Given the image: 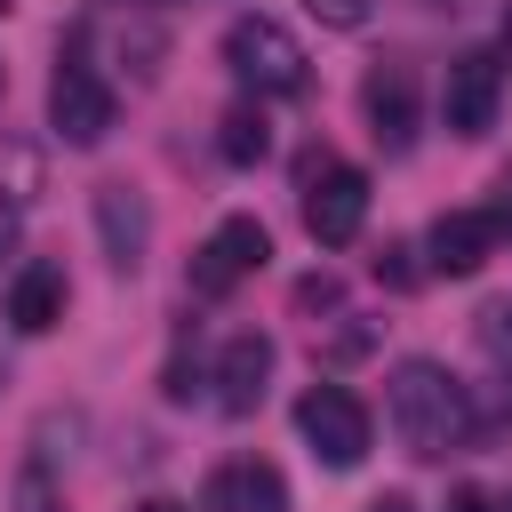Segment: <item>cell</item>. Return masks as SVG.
<instances>
[{
  "label": "cell",
  "mask_w": 512,
  "mask_h": 512,
  "mask_svg": "<svg viewBox=\"0 0 512 512\" xmlns=\"http://www.w3.org/2000/svg\"><path fill=\"white\" fill-rule=\"evenodd\" d=\"M376 280H384V288H416V280H424V272H416V248H408V240H384V248H376Z\"/></svg>",
  "instance_id": "cell-17"
},
{
  "label": "cell",
  "mask_w": 512,
  "mask_h": 512,
  "mask_svg": "<svg viewBox=\"0 0 512 512\" xmlns=\"http://www.w3.org/2000/svg\"><path fill=\"white\" fill-rule=\"evenodd\" d=\"M504 48H512V8H504Z\"/></svg>",
  "instance_id": "cell-25"
},
{
  "label": "cell",
  "mask_w": 512,
  "mask_h": 512,
  "mask_svg": "<svg viewBox=\"0 0 512 512\" xmlns=\"http://www.w3.org/2000/svg\"><path fill=\"white\" fill-rule=\"evenodd\" d=\"M360 112H368V136L384 152H408L416 144V72L408 64H376L360 80Z\"/></svg>",
  "instance_id": "cell-10"
},
{
  "label": "cell",
  "mask_w": 512,
  "mask_h": 512,
  "mask_svg": "<svg viewBox=\"0 0 512 512\" xmlns=\"http://www.w3.org/2000/svg\"><path fill=\"white\" fill-rule=\"evenodd\" d=\"M64 304H72V288H64L56 264H24V272L8 280V320H16L24 336H48V328L64 320Z\"/></svg>",
  "instance_id": "cell-13"
},
{
  "label": "cell",
  "mask_w": 512,
  "mask_h": 512,
  "mask_svg": "<svg viewBox=\"0 0 512 512\" xmlns=\"http://www.w3.org/2000/svg\"><path fill=\"white\" fill-rule=\"evenodd\" d=\"M224 64H232V80L256 88V96H304V80H312L304 40H296L288 24H272V16H232Z\"/></svg>",
  "instance_id": "cell-2"
},
{
  "label": "cell",
  "mask_w": 512,
  "mask_h": 512,
  "mask_svg": "<svg viewBox=\"0 0 512 512\" xmlns=\"http://www.w3.org/2000/svg\"><path fill=\"white\" fill-rule=\"evenodd\" d=\"M112 120H120V96H112L88 64H72V56H64V64H56V80H48V128H56L64 144H80V152H88V144H104V136H112Z\"/></svg>",
  "instance_id": "cell-5"
},
{
  "label": "cell",
  "mask_w": 512,
  "mask_h": 512,
  "mask_svg": "<svg viewBox=\"0 0 512 512\" xmlns=\"http://www.w3.org/2000/svg\"><path fill=\"white\" fill-rule=\"evenodd\" d=\"M368 512H416V504H408V496H400V488H384V496H376V504H368Z\"/></svg>",
  "instance_id": "cell-21"
},
{
  "label": "cell",
  "mask_w": 512,
  "mask_h": 512,
  "mask_svg": "<svg viewBox=\"0 0 512 512\" xmlns=\"http://www.w3.org/2000/svg\"><path fill=\"white\" fill-rule=\"evenodd\" d=\"M120 8H128V0H120ZM136 8H152V0H136Z\"/></svg>",
  "instance_id": "cell-26"
},
{
  "label": "cell",
  "mask_w": 512,
  "mask_h": 512,
  "mask_svg": "<svg viewBox=\"0 0 512 512\" xmlns=\"http://www.w3.org/2000/svg\"><path fill=\"white\" fill-rule=\"evenodd\" d=\"M424 8H448V16H464V8H472V0H424Z\"/></svg>",
  "instance_id": "cell-24"
},
{
  "label": "cell",
  "mask_w": 512,
  "mask_h": 512,
  "mask_svg": "<svg viewBox=\"0 0 512 512\" xmlns=\"http://www.w3.org/2000/svg\"><path fill=\"white\" fill-rule=\"evenodd\" d=\"M336 296H344V288H336L328 272H312V280H296V312H328Z\"/></svg>",
  "instance_id": "cell-19"
},
{
  "label": "cell",
  "mask_w": 512,
  "mask_h": 512,
  "mask_svg": "<svg viewBox=\"0 0 512 512\" xmlns=\"http://www.w3.org/2000/svg\"><path fill=\"white\" fill-rule=\"evenodd\" d=\"M432 272H448V280H472L488 256H496V216L488 208H448L440 224H432Z\"/></svg>",
  "instance_id": "cell-12"
},
{
  "label": "cell",
  "mask_w": 512,
  "mask_h": 512,
  "mask_svg": "<svg viewBox=\"0 0 512 512\" xmlns=\"http://www.w3.org/2000/svg\"><path fill=\"white\" fill-rule=\"evenodd\" d=\"M264 256H272V232L256 216H224L192 256V296H232L248 272H264Z\"/></svg>",
  "instance_id": "cell-6"
},
{
  "label": "cell",
  "mask_w": 512,
  "mask_h": 512,
  "mask_svg": "<svg viewBox=\"0 0 512 512\" xmlns=\"http://www.w3.org/2000/svg\"><path fill=\"white\" fill-rule=\"evenodd\" d=\"M304 8H312V16H320V24H328V32H360V24H368V8H376V0H304Z\"/></svg>",
  "instance_id": "cell-18"
},
{
  "label": "cell",
  "mask_w": 512,
  "mask_h": 512,
  "mask_svg": "<svg viewBox=\"0 0 512 512\" xmlns=\"http://www.w3.org/2000/svg\"><path fill=\"white\" fill-rule=\"evenodd\" d=\"M0 384H8V360H0Z\"/></svg>",
  "instance_id": "cell-27"
},
{
  "label": "cell",
  "mask_w": 512,
  "mask_h": 512,
  "mask_svg": "<svg viewBox=\"0 0 512 512\" xmlns=\"http://www.w3.org/2000/svg\"><path fill=\"white\" fill-rule=\"evenodd\" d=\"M16 512H64V504H56V480H48V464H40V456L16 472Z\"/></svg>",
  "instance_id": "cell-16"
},
{
  "label": "cell",
  "mask_w": 512,
  "mask_h": 512,
  "mask_svg": "<svg viewBox=\"0 0 512 512\" xmlns=\"http://www.w3.org/2000/svg\"><path fill=\"white\" fill-rule=\"evenodd\" d=\"M496 104H504V64H496L488 48H464V56L448 64V80H440V120H448V136H488V128H496Z\"/></svg>",
  "instance_id": "cell-7"
},
{
  "label": "cell",
  "mask_w": 512,
  "mask_h": 512,
  "mask_svg": "<svg viewBox=\"0 0 512 512\" xmlns=\"http://www.w3.org/2000/svg\"><path fill=\"white\" fill-rule=\"evenodd\" d=\"M448 512H496V504H488V488H456V496H448Z\"/></svg>",
  "instance_id": "cell-20"
},
{
  "label": "cell",
  "mask_w": 512,
  "mask_h": 512,
  "mask_svg": "<svg viewBox=\"0 0 512 512\" xmlns=\"http://www.w3.org/2000/svg\"><path fill=\"white\" fill-rule=\"evenodd\" d=\"M96 240H104V256H112V272H136L144 264V248H152V208H144V192L136 184H96Z\"/></svg>",
  "instance_id": "cell-9"
},
{
  "label": "cell",
  "mask_w": 512,
  "mask_h": 512,
  "mask_svg": "<svg viewBox=\"0 0 512 512\" xmlns=\"http://www.w3.org/2000/svg\"><path fill=\"white\" fill-rule=\"evenodd\" d=\"M200 512H288V480H280V464H264V456H232V464L208 472Z\"/></svg>",
  "instance_id": "cell-11"
},
{
  "label": "cell",
  "mask_w": 512,
  "mask_h": 512,
  "mask_svg": "<svg viewBox=\"0 0 512 512\" xmlns=\"http://www.w3.org/2000/svg\"><path fill=\"white\" fill-rule=\"evenodd\" d=\"M128 512H184V504H168V496H144V504H128Z\"/></svg>",
  "instance_id": "cell-22"
},
{
  "label": "cell",
  "mask_w": 512,
  "mask_h": 512,
  "mask_svg": "<svg viewBox=\"0 0 512 512\" xmlns=\"http://www.w3.org/2000/svg\"><path fill=\"white\" fill-rule=\"evenodd\" d=\"M472 328H480V352H488V360H496V368L512 376V296L480 304V320H472Z\"/></svg>",
  "instance_id": "cell-15"
},
{
  "label": "cell",
  "mask_w": 512,
  "mask_h": 512,
  "mask_svg": "<svg viewBox=\"0 0 512 512\" xmlns=\"http://www.w3.org/2000/svg\"><path fill=\"white\" fill-rule=\"evenodd\" d=\"M384 408H392L400 448H408V456H424V464L456 456V448L480 432V424H472V392H464L440 360H400V368L384 376Z\"/></svg>",
  "instance_id": "cell-1"
},
{
  "label": "cell",
  "mask_w": 512,
  "mask_h": 512,
  "mask_svg": "<svg viewBox=\"0 0 512 512\" xmlns=\"http://www.w3.org/2000/svg\"><path fill=\"white\" fill-rule=\"evenodd\" d=\"M216 152H224L232 168H256V160L272 152V120H264V104H232V112L216 120Z\"/></svg>",
  "instance_id": "cell-14"
},
{
  "label": "cell",
  "mask_w": 512,
  "mask_h": 512,
  "mask_svg": "<svg viewBox=\"0 0 512 512\" xmlns=\"http://www.w3.org/2000/svg\"><path fill=\"white\" fill-rule=\"evenodd\" d=\"M360 224H368V176L344 160H312L304 168V232L320 248H352Z\"/></svg>",
  "instance_id": "cell-3"
},
{
  "label": "cell",
  "mask_w": 512,
  "mask_h": 512,
  "mask_svg": "<svg viewBox=\"0 0 512 512\" xmlns=\"http://www.w3.org/2000/svg\"><path fill=\"white\" fill-rule=\"evenodd\" d=\"M272 360H280V352H272V336H264V328L224 336L216 376H208V384H216V408H224V416H256V408H264V384H272Z\"/></svg>",
  "instance_id": "cell-8"
},
{
  "label": "cell",
  "mask_w": 512,
  "mask_h": 512,
  "mask_svg": "<svg viewBox=\"0 0 512 512\" xmlns=\"http://www.w3.org/2000/svg\"><path fill=\"white\" fill-rule=\"evenodd\" d=\"M296 432H304V448H312L328 472H352V464L368 456V408H360L344 384H312V392L296 400Z\"/></svg>",
  "instance_id": "cell-4"
},
{
  "label": "cell",
  "mask_w": 512,
  "mask_h": 512,
  "mask_svg": "<svg viewBox=\"0 0 512 512\" xmlns=\"http://www.w3.org/2000/svg\"><path fill=\"white\" fill-rule=\"evenodd\" d=\"M0 16H8V0H0Z\"/></svg>",
  "instance_id": "cell-28"
},
{
  "label": "cell",
  "mask_w": 512,
  "mask_h": 512,
  "mask_svg": "<svg viewBox=\"0 0 512 512\" xmlns=\"http://www.w3.org/2000/svg\"><path fill=\"white\" fill-rule=\"evenodd\" d=\"M8 248H16V216H0V256H8Z\"/></svg>",
  "instance_id": "cell-23"
}]
</instances>
